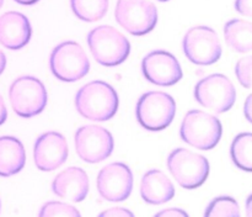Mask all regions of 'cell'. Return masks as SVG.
Segmentation results:
<instances>
[{
  "label": "cell",
  "instance_id": "1",
  "mask_svg": "<svg viewBox=\"0 0 252 217\" xmlns=\"http://www.w3.org/2000/svg\"><path fill=\"white\" fill-rule=\"evenodd\" d=\"M78 112L93 121H107L118 110V95L110 84L101 80L90 81L79 89L75 95Z\"/></svg>",
  "mask_w": 252,
  "mask_h": 217
},
{
  "label": "cell",
  "instance_id": "2",
  "mask_svg": "<svg viewBox=\"0 0 252 217\" xmlns=\"http://www.w3.org/2000/svg\"><path fill=\"white\" fill-rule=\"evenodd\" d=\"M88 44L96 62L106 67H116L128 58L130 43L115 27L102 25L91 30Z\"/></svg>",
  "mask_w": 252,
  "mask_h": 217
},
{
  "label": "cell",
  "instance_id": "3",
  "mask_svg": "<svg viewBox=\"0 0 252 217\" xmlns=\"http://www.w3.org/2000/svg\"><path fill=\"white\" fill-rule=\"evenodd\" d=\"M182 141L198 149L209 150L216 147L223 135V127L218 117L201 110L186 113L180 128Z\"/></svg>",
  "mask_w": 252,
  "mask_h": 217
},
{
  "label": "cell",
  "instance_id": "4",
  "mask_svg": "<svg viewBox=\"0 0 252 217\" xmlns=\"http://www.w3.org/2000/svg\"><path fill=\"white\" fill-rule=\"evenodd\" d=\"M10 104L15 113L24 118L38 115L47 106L48 95L43 83L34 76L15 79L9 89Z\"/></svg>",
  "mask_w": 252,
  "mask_h": 217
},
{
  "label": "cell",
  "instance_id": "5",
  "mask_svg": "<svg viewBox=\"0 0 252 217\" xmlns=\"http://www.w3.org/2000/svg\"><path fill=\"white\" fill-rule=\"evenodd\" d=\"M176 103L162 91H149L140 96L135 108L138 122L149 131H161L172 122Z\"/></svg>",
  "mask_w": 252,
  "mask_h": 217
},
{
  "label": "cell",
  "instance_id": "6",
  "mask_svg": "<svg viewBox=\"0 0 252 217\" xmlns=\"http://www.w3.org/2000/svg\"><path fill=\"white\" fill-rule=\"evenodd\" d=\"M49 67L57 79L71 83L80 80L89 73L90 62L80 44L66 41L52 51Z\"/></svg>",
  "mask_w": 252,
  "mask_h": 217
},
{
  "label": "cell",
  "instance_id": "7",
  "mask_svg": "<svg viewBox=\"0 0 252 217\" xmlns=\"http://www.w3.org/2000/svg\"><path fill=\"white\" fill-rule=\"evenodd\" d=\"M167 168L172 177L185 189H196L207 180L209 162L206 157L186 148H176L167 158Z\"/></svg>",
  "mask_w": 252,
  "mask_h": 217
},
{
  "label": "cell",
  "instance_id": "8",
  "mask_svg": "<svg viewBox=\"0 0 252 217\" xmlns=\"http://www.w3.org/2000/svg\"><path fill=\"white\" fill-rule=\"evenodd\" d=\"M115 17L126 31L144 36L157 26L158 10L150 0H118Z\"/></svg>",
  "mask_w": 252,
  "mask_h": 217
},
{
  "label": "cell",
  "instance_id": "9",
  "mask_svg": "<svg viewBox=\"0 0 252 217\" xmlns=\"http://www.w3.org/2000/svg\"><path fill=\"white\" fill-rule=\"evenodd\" d=\"M197 103L217 113L230 110L236 100V90L230 79L224 74H212L201 79L194 86Z\"/></svg>",
  "mask_w": 252,
  "mask_h": 217
},
{
  "label": "cell",
  "instance_id": "10",
  "mask_svg": "<svg viewBox=\"0 0 252 217\" xmlns=\"http://www.w3.org/2000/svg\"><path fill=\"white\" fill-rule=\"evenodd\" d=\"M184 53L189 62L198 66H211L221 57L218 34L208 26H194L186 32L182 41Z\"/></svg>",
  "mask_w": 252,
  "mask_h": 217
},
{
  "label": "cell",
  "instance_id": "11",
  "mask_svg": "<svg viewBox=\"0 0 252 217\" xmlns=\"http://www.w3.org/2000/svg\"><path fill=\"white\" fill-rule=\"evenodd\" d=\"M113 147L112 135L101 126H81L75 132V150L84 162H102L112 154Z\"/></svg>",
  "mask_w": 252,
  "mask_h": 217
},
{
  "label": "cell",
  "instance_id": "12",
  "mask_svg": "<svg viewBox=\"0 0 252 217\" xmlns=\"http://www.w3.org/2000/svg\"><path fill=\"white\" fill-rule=\"evenodd\" d=\"M142 72L148 81L160 86L174 85L184 75L176 57L162 49L150 52L143 58Z\"/></svg>",
  "mask_w": 252,
  "mask_h": 217
},
{
  "label": "cell",
  "instance_id": "13",
  "mask_svg": "<svg viewBox=\"0 0 252 217\" xmlns=\"http://www.w3.org/2000/svg\"><path fill=\"white\" fill-rule=\"evenodd\" d=\"M133 189L132 170L125 163H112L100 170L97 190L101 197L117 202L128 199Z\"/></svg>",
  "mask_w": 252,
  "mask_h": 217
},
{
  "label": "cell",
  "instance_id": "14",
  "mask_svg": "<svg viewBox=\"0 0 252 217\" xmlns=\"http://www.w3.org/2000/svg\"><path fill=\"white\" fill-rule=\"evenodd\" d=\"M68 158V143L59 132H46L36 140L33 148L34 164L39 170L52 172L64 164Z\"/></svg>",
  "mask_w": 252,
  "mask_h": 217
},
{
  "label": "cell",
  "instance_id": "15",
  "mask_svg": "<svg viewBox=\"0 0 252 217\" xmlns=\"http://www.w3.org/2000/svg\"><path fill=\"white\" fill-rule=\"evenodd\" d=\"M31 35V24L21 12L9 11L0 16V43L6 48L21 49L29 43Z\"/></svg>",
  "mask_w": 252,
  "mask_h": 217
},
{
  "label": "cell",
  "instance_id": "16",
  "mask_svg": "<svg viewBox=\"0 0 252 217\" xmlns=\"http://www.w3.org/2000/svg\"><path fill=\"white\" fill-rule=\"evenodd\" d=\"M89 177L79 167H69L59 173L52 182V190L57 196L74 202L85 200L89 192Z\"/></svg>",
  "mask_w": 252,
  "mask_h": 217
},
{
  "label": "cell",
  "instance_id": "17",
  "mask_svg": "<svg viewBox=\"0 0 252 217\" xmlns=\"http://www.w3.org/2000/svg\"><path fill=\"white\" fill-rule=\"evenodd\" d=\"M140 195L147 204L162 205L175 196V186L165 173L153 169L143 175Z\"/></svg>",
  "mask_w": 252,
  "mask_h": 217
},
{
  "label": "cell",
  "instance_id": "18",
  "mask_svg": "<svg viewBox=\"0 0 252 217\" xmlns=\"http://www.w3.org/2000/svg\"><path fill=\"white\" fill-rule=\"evenodd\" d=\"M26 163V153L22 143L12 136L0 137V177L17 174Z\"/></svg>",
  "mask_w": 252,
  "mask_h": 217
},
{
  "label": "cell",
  "instance_id": "19",
  "mask_svg": "<svg viewBox=\"0 0 252 217\" xmlns=\"http://www.w3.org/2000/svg\"><path fill=\"white\" fill-rule=\"evenodd\" d=\"M224 37L231 49L239 53L252 51V22L231 19L224 26Z\"/></svg>",
  "mask_w": 252,
  "mask_h": 217
},
{
  "label": "cell",
  "instance_id": "20",
  "mask_svg": "<svg viewBox=\"0 0 252 217\" xmlns=\"http://www.w3.org/2000/svg\"><path fill=\"white\" fill-rule=\"evenodd\" d=\"M231 160L241 170L252 172V133L244 132L236 136L230 147Z\"/></svg>",
  "mask_w": 252,
  "mask_h": 217
},
{
  "label": "cell",
  "instance_id": "21",
  "mask_svg": "<svg viewBox=\"0 0 252 217\" xmlns=\"http://www.w3.org/2000/svg\"><path fill=\"white\" fill-rule=\"evenodd\" d=\"M70 6L78 19L86 22H95L106 15L108 0H70Z\"/></svg>",
  "mask_w": 252,
  "mask_h": 217
},
{
  "label": "cell",
  "instance_id": "22",
  "mask_svg": "<svg viewBox=\"0 0 252 217\" xmlns=\"http://www.w3.org/2000/svg\"><path fill=\"white\" fill-rule=\"evenodd\" d=\"M206 217H239L240 207L238 201L230 196H219L214 199L204 212Z\"/></svg>",
  "mask_w": 252,
  "mask_h": 217
},
{
  "label": "cell",
  "instance_id": "23",
  "mask_svg": "<svg viewBox=\"0 0 252 217\" xmlns=\"http://www.w3.org/2000/svg\"><path fill=\"white\" fill-rule=\"evenodd\" d=\"M41 217H51V216H80V212L69 204L59 201H49L42 206L39 211Z\"/></svg>",
  "mask_w": 252,
  "mask_h": 217
},
{
  "label": "cell",
  "instance_id": "24",
  "mask_svg": "<svg viewBox=\"0 0 252 217\" xmlns=\"http://www.w3.org/2000/svg\"><path fill=\"white\" fill-rule=\"evenodd\" d=\"M235 74L244 88L252 89V56L239 59L235 66Z\"/></svg>",
  "mask_w": 252,
  "mask_h": 217
},
{
  "label": "cell",
  "instance_id": "25",
  "mask_svg": "<svg viewBox=\"0 0 252 217\" xmlns=\"http://www.w3.org/2000/svg\"><path fill=\"white\" fill-rule=\"evenodd\" d=\"M234 6L239 14L252 17V0H235Z\"/></svg>",
  "mask_w": 252,
  "mask_h": 217
},
{
  "label": "cell",
  "instance_id": "26",
  "mask_svg": "<svg viewBox=\"0 0 252 217\" xmlns=\"http://www.w3.org/2000/svg\"><path fill=\"white\" fill-rule=\"evenodd\" d=\"M100 216H111V217H126V216H133V212L128 211V210L123 209V207H112L110 210L101 212Z\"/></svg>",
  "mask_w": 252,
  "mask_h": 217
},
{
  "label": "cell",
  "instance_id": "27",
  "mask_svg": "<svg viewBox=\"0 0 252 217\" xmlns=\"http://www.w3.org/2000/svg\"><path fill=\"white\" fill-rule=\"evenodd\" d=\"M157 216H169V217H186L189 216L187 212H185L184 210L180 209H169V210H164V211L158 212Z\"/></svg>",
  "mask_w": 252,
  "mask_h": 217
},
{
  "label": "cell",
  "instance_id": "28",
  "mask_svg": "<svg viewBox=\"0 0 252 217\" xmlns=\"http://www.w3.org/2000/svg\"><path fill=\"white\" fill-rule=\"evenodd\" d=\"M244 113H245L246 120L252 123V94L246 98L245 105H244Z\"/></svg>",
  "mask_w": 252,
  "mask_h": 217
},
{
  "label": "cell",
  "instance_id": "29",
  "mask_svg": "<svg viewBox=\"0 0 252 217\" xmlns=\"http://www.w3.org/2000/svg\"><path fill=\"white\" fill-rule=\"evenodd\" d=\"M6 118H7L6 106H5L4 99H2V96L0 95V126L6 121Z\"/></svg>",
  "mask_w": 252,
  "mask_h": 217
},
{
  "label": "cell",
  "instance_id": "30",
  "mask_svg": "<svg viewBox=\"0 0 252 217\" xmlns=\"http://www.w3.org/2000/svg\"><path fill=\"white\" fill-rule=\"evenodd\" d=\"M246 216L252 217V194L246 199Z\"/></svg>",
  "mask_w": 252,
  "mask_h": 217
},
{
  "label": "cell",
  "instance_id": "31",
  "mask_svg": "<svg viewBox=\"0 0 252 217\" xmlns=\"http://www.w3.org/2000/svg\"><path fill=\"white\" fill-rule=\"evenodd\" d=\"M5 67H6V57H5L4 52L0 49V75H1V73L4 72Z\"/></svg>",
  "mask_w": 252,
  "mask_h": 217
},
{
  "label": "cell",
  "instance_id": "32",
  "mask_svg": "<svg viewBox=\"0 0 252 217\" xmlns=\"http://www.w3.org/2000/svg\"><path fill=\"white\" fill-rule=\"evenodd\" d=\"M16 1L17 4H21V5H33L36 2H38L39 0H14Z\"/></svg>",
  "mask_w": 252,
  "mask_h": 217
},
{
  "label": "cell",
  "instance_id": "33",
  "mask_svg": "<svg viewBox=\"0 0 252 217\" xmlns=\"http://www.w3.org/2000/svg\"><path fill=\"white\" fill-rule=\"evenodd\" d=\"M2 4H4V0H0V9H1Z\"/></svg>",
  "mask_w": 252,
  "mask_h": 217
},
{
  "label": "cell",
  "instance_id": "34",
  "mask_svg": "<svg viewBox=\"0 0 252 217\" xmlns=\"http://www.w3.org/2000/svg\"><path fill=\"white\" fill-rule=\"evenodd\" d=\"M159 1H169V0H159Z\"/></svg>",
  "mask_w": 252,
  "mask_h": 217
}]
</instances>
